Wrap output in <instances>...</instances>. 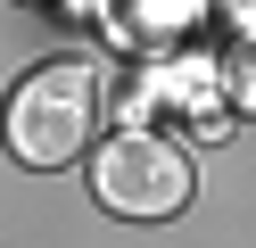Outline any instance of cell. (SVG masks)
<instances>
[{
    "label": "cell",
    "mask_w": 256,
    "mask_h": 248,
    "mask_svg": "<svg viewBox=\"0 0 256 248\" xmlns=\"http://www.w3.org/2000/svg\"><path fill=\"white\" fill-rule=\"evenodd\" d=\"M91 124H100V75L83 58H50L17 83L8 99V149L25 165H66L91 149Z\"/></svg>",
    "instance_id": "obj_1"
},
{
    "label": "cell",
    "mask_w": 256,
    "mask_h": 248,
    "mask_svg": "<svg viewBox=\"0 0 256 248\" xmlns=\"http://www.w3.org/2000/svg\"><path fill=\"white\" fill-rule=\"evenodd\" d=\"M91 190H100V207L132 215V223L182 215V198H190V149H182V132L116 124V141L91 149Z\"/></svg>",
    "instance_id": "obj_2"
},
{
    "label": "cell",
    "mask_w": 256,
    "mask_h": 248,
    "mask_svg": "<svg viewBox=\"0 0 256 248\" xmlns=\"http://www.w3.org/2000/svg\"><path fill=\"white\" fill-rule=\"evenodd\" d=\"M124 124H174V132H223L232 116V83H223V58H198V50H166L149 58L116 99Z\"/></svg>",
    "instance_id": "obj_3"
},
{
    "label": "cell",
    "mask_w": 256,
    "mask_h": 248,
    "mask_svg": "<svg viewBox=\"0 0 256 248\" xmlns=\"http://www.w3.org/2000/svg\"><path fill=\"white\" fill-rule=\"evenodd\" d=\"M198 17H206V0H100V33L124 58H166V50H182Z\"/></svg>",
    "instance_id": "obj_4"
},
{
    "label": "cell",
    "mask_w": 256,
    "mask_h": 248,
    "mask_svg": "<svg viewBox=\"0 0 256 248\" xmlns=\"http://www.w3.org/2000/svg\"><path fill=\"white\" fill-rule=\"evenodd\" d=\"M223 83H232V108L256 116V42H240L232 58H223Z\"/></svg>",
    "instance_id": "obj_5"
},
{
    "label": "cell",
    "mask_w": 256,
    "mask_h": 248,
    "mask_svg": "<svg viewBox=\"0 0 256 248\" xmlns=\"http://www.w3.org/2000/svg\"><path fill=\"white\" fill-rule=\"evenodd\" d=\"M215 9H223V25H232L240 42H256V0H215Z\"/></svg>",
    "instance_id": "obj_6"
}]
</instances>
